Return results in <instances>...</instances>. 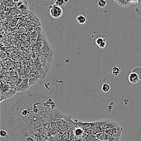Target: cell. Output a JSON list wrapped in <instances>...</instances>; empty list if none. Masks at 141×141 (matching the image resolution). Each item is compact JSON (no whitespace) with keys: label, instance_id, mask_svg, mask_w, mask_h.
Instances as JSON below:
<instances>
[{"label":"cell","instance_id":"6da1fadb","mask_svg":"<svg viewBox=\"0 0 141 141\" xmlns=\"http://www.w3.org/2000/svg\"><path fill=\"white\" fill-rule=\"evenodd\" d=\"M48 99L42 93L31 92L8 104L6 123L17 141H26L31 135L42 131L43 123L40 119L46 117L48 109H51L45 104Z\"/></svg>","mask_w":141,"mask_h":141},{"label":"cell","instance_id":"7a4b0ae2","mask_svg":"<svg viewBox=\"0 0 141 141\" xmlns=\"http://www.w3.org/2000/svg\"><path fill=\"white\" fill-rule=\"evenodd\" d=\"M49 13L52 18L55 19H57L62 17L63 12L62 8L53 4L49 6Z\"/></svg>","mask_w":141,"mask_h":141},{"label":"cell","instance_id":"3957f363","mask_svg":"<svg viewBox=\"0 0 141 141\" xmlns=\"http://www.w3.org/2000/svg\"><path fill=\"white\" fill-rule=\"evenodd\" d=\"M41 43H40V51L41 52V54L43 55V56H50V51H51L52 50H50L51 48L48 46V41H47L46 39H43V40H41Z\"/></svg>","mask_w":141,"mask_h":141},{"label":"cell","instance_id":"277c9868","mask_svg":"<svg viewBox=\"0 0 141 141\" xmlns=\"http://www.w3.org/2000/svg\"><path fill=\"white\" fill-rule=\"evenodd\" d=\"M97 138L100 141H119V138H116L105 132H100L97 134Z\"/></svg>","mask_w":141,"mask_h":141},{"label":"cell","instance_id":"5b68a950","mask_svg":"<svg viewBox=\"0 0 141 141\" xmlns=\"http://www.w3.org/2000/svg\"><path fill=\"white\" fill-rule=\"evenodd\" d=\"M100 127L101 128L105 130H108V129L117 128V127H120L119 125L115 122L113 121L112 120H105L103 122H101L99 123Z\"/></svg>","mask_w":141,"mask_h":141},{"label":"cell","instance_id":"8992f818","mask_svg":"<svg viewBox=\"0 0 141 141\" xmlns=\"http://www.w3.org/2000/svg\"><path fill=\"white\" fill-rule=\"evenodd\" d=\"M104 131L105 133L109 134V135L112 136L114 137L120 138L122 133V128L121 127H117V128H113L108 129V130H104Z\"/></svg>","mask_w":141,"mask_h":141},{"label":"cell","instance_id":"52a82bcc","mask_svg":"<svg viewBox=\"0 0 141 141\" xmlns=\"http://www.w3.org/2000/svg\"><path fill=\"white\" fill-rule=\"evenodd\" d=\"M30 86L28 83V80H21L18 82L17 86V90L19 92H25Z\"/></svg>","mask_w":141,"mask_h":141},{"label":"cell","instance_id":"ba28073f","mask_svg":"<svg viewBox=\"0 0 141 141\" xmlns=\"http://www.w3.org/2000/svg\"><path fill=\"white\" fill-rule=\"evenodd\" d=\"M140 78L136 72H132L128 75V80L131 83L136 84L140 81Z\"/></svg>","mask_w":141,"mask_h":141},{"label":"cell","instance_id":"9c48e42d","mask_svg":"<svg viewBox=\"0 0 141 141\" xmlns=\"http://www.w3.org/2000/svg\"><path fill=\"white\" fill-rule=\"evenodd\" d=\"M95 44L99 48H104L106 45V40L104 38L99 37L95 40Z\"/></svg>","mask_w":141,"mask_h":141},{"label":"cell","instance_id":"30bf717a","mask_svg":"<svg viewBox=\"0 0 141 141\" xmlns=\"http://www.w3.org/2000/svg\"><path fill=\"white\" fill-rule=\"evenodd\" d=\"M70 0H54V4L60 7L63 8L68 3Z\"/></svg>","mask_w":141,"mask_h":141},{"label":"cell","instance_id":"8fae6325","mask_svg":"<svg viewBox=\"0 0 141 141\" xmlns=\"http://www.w3.org/2000/svg\"><path fill=\"white\" fill-rule=\"evenodd\" d=\"M76 21L80 25H84L86 23L87 18L83 14H79L76 17Z\"/></svg>","mask_w":141,"mask_h":141},{"label":"cell","instance_id":"7c38bea8","mask_svg":"<svg viewBox=\"0 0 141 141\" xmlns=\"http://www.w3.org/2000/svg\"><path fill=\"white\" fill-rule=\"evenodd\" d=\"M121 72L120 68L117 66H114L112 68L111 73L115 77H117Z\"/></svg>","mask_w":141,"mask_h":141},{"label":"cell","instance_id":"4fadbf2b","mask_svg":"<svg viewBox=\"0 0 141 141\" xmlns=\"http://www.w3.org/2000/svg\"><path fill=\"white\" fill-rule=\"evenodd\" d=\"M111 87L109 84L107 83H104L101 86V90L104 93H108L110 91Z\"/></svg>","mask_w":141,"mask_h":141},{"label":"cell","instance_id":"5bb4252c","mask_svg":"<svg viewBox=\"0 0 141 141\" xmlns=\"http://www.w3.org/2000/svg\"><path fill=\"white\" fill-rule=\"evenodd\" d=\"M107 2L105 0H98L97 2V5L100 8H103L106 6Z\"/></svg>","mask_w":141,"mask_h":141},{"label":"cell","instance_id":"9a60e30c","mask_svg":"<svg viewBox=\"0 0 141 141\" xmlns=\"http://www.w3.org/2000/svg\"><path fill=\"white\" fill-rule=\"evenodd\" d=\"M0 135H1V137H2V138H5V137L8 136L7 132L5 130H1V132H0Z\"/></svg>","mask_w":141,"mask_h":141},{"label":"cell","instance_id":"2e32d148","mask_svg":"<svg viewBox=\"0 0 141 141\" xmlns=\"http://www.w3.org/2000/svg\"><path fill=\"white\" fill-rule=\"evenodd\" d=\"M21 1V0H13V2L15 3H19V2Z\"/></svg>","mask_w":141,"mask_h":141}]
</instances>
